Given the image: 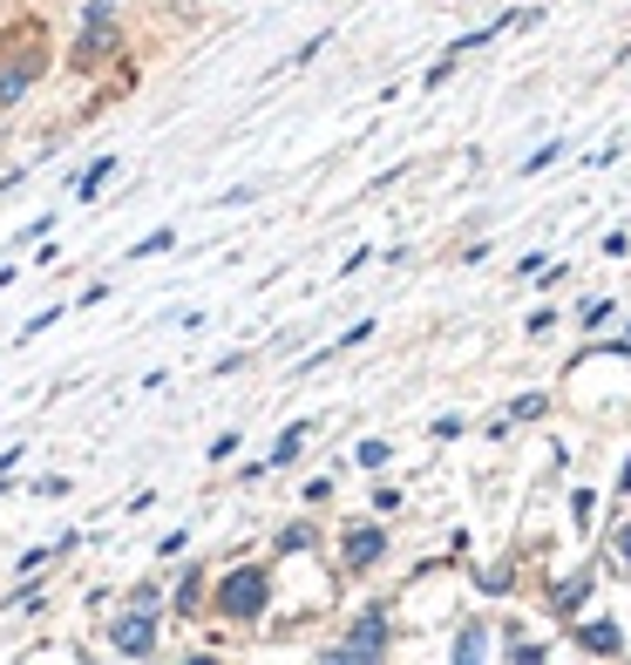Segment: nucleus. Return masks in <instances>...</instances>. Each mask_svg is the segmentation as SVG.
Segmentation results:
<instances>
[{"mask_svg": "<svg viewBox=\"0 0 631 665\" xmlns=\"http://www.w3.org/2000/svg\"><path fill=\"white\" fill-rule=\"evenodd\" d=\"M42 68H48V48H42V27L34 21H21L14 27V42H8V55H0V109H14L34 82H42Z\"/></svg>", "mask_w": 631, "mask_h": 665, "instance_id": "1", "label": "nucleus"}, {"mask_svg": "<svg viewBox=\"0 0 631 665\" xmlns=\"http://www.w3.org/2000/svg\"><path fill=\"white\" fill-rule=\"evenodd\" d=\"M211 605H218V618H231V624H258L265 605H272V570H265V564H239L231 577H218Z\"/></svg>", "mask_w": 631, "mask_h": 665, "instance_id": "2", "label": "nucleus"}, {"mask_svg": "<svg viewBox=\"0 0 631 665\" xmlns=\"http://www.w3.org/2000/svg\"><path fill=\"white\" fill-rule=\"evenodd\" d=\"M156 632H164V624H156V611H143V605H130L123 618H115V624H109V645H115V652H123V658H150L156 645H164V639H156Z\"/></svg>", "mask_w": 631, "mask_h": 665, "instance_id": "3", "label": "nucleus"}, {"mask_svg": "<svg viewBox=\"0 0 631 665\" xmlns=\"http://www.w3.org/2000/svg\"><path fill=\"white\" fill-rule=\"evenodd\" d=\"M102 48H115V8H109V0H96V8H89V27H82V42H75V68H96L102 62Z\"/></svg>", "mask_w": 631, "mask_h": 665, "instance_id": "4", "label": "nucleus"}, {"mask_svg": "<svg viewBox=\"0 0 631 665\" xmlns=\"http://www.w3.org/2000/svg\"><path fill=\"white\" fill-rule=\"evenodd\" d=\"M380 652H387V611H367L361 624H353V639H340L326 658L346 665V658H380Z\"/></svg>", "mask_w": 631, "mask_h": 665, "instance_id": "5", "label": "nucleus"}, {"mask_svg": "<svg viewBox=\"0 0 631 665\" xmlns=\"http://www.w3.org/2000/svg\"><path fill=\"white\" fill-rule=\"evenodd\" d=\"M380 557H387V530H380V523H361V530L340 536V564H346L353 577H361L367 564H380Z\"/></svg>", "mask_w": 631, "mask_h": 665, "instance_id": "6", "label": "nucleus"}, {"mask_svg": "<svg viewBox=\"0 0 631 665\" xmlns=\"http://www.w3.org/2000/svg\"><path fill=\"white\" fill-rule=\"evenodd\" d=\"M577 645H584V652H618L624 639H618L611 618H590V624H577Z\"/></svg>", "mask_w": 631, "mask_h": 665, "instance_id": "7", "label": "nucleus"}, {"mask_svg": "<svg viewBox=\"0 0 631 665\" xmlns=\"http://www.w3.org/2000/svg\"><path fill=\"white\" fill-rule=\"evenodd\" d=\"M109 177H115V156H96V164L82 170V184H75V198H96V190H102Z\"/></svg>", "mask_w": 631, "mask_h": 665, "instance_id": "8", "label": "nucleus"}, {"mask_svg": "<svg viewBox=\"0 0 631 665\" xmlns=\"http://www.w3.org/2000/svg\"><path fill=\"white\" fill-rule=\"evenodd\" d=\"M299 442H306V428H292V435H286V442H279V448H272V462H265V468H286V462H292V455H299Z\"/></svg>", "mask_w": 631, "mask_h": 665, "instance_id": "9", "label": "nucleus"}, {"mask_svg": "<svg viewBox=\"0 0 631 665\" xmlns=\"http://www.w3.org/2000/svg\"><path fill=\"white\" fill-rule=\"evenodd\" d=\"M197 577H204V570H190V577H184V584H177V611H190V605H197V598H204V584H197Z\"/></svg>", "mask_w": 631, "mask_h": 665, "instance_id": "10", "label": "nucleus"}, {"mask_svg": "<svg viewBox=\"0 0 631 665\" xmlns=\"http://www.w3.org/2000/svg\"><path fill=\"white\" fill-rule=\"evenodd\" d=\"M170 245H177V239H170V231H150V239H143V245H136L130 258H156V252H170Z\"/></svg>", "mask_w": 631, "mask_h": 665, "instance_id": "11", "label": "nucleus"}, {"mask_svg": "<svg viewBox=\"0 0 631 665\" xmlns=\"http://www.w3.org/2000/svg\"><path fill=\"white\" fill-rule=\"evenodd\" d=\"M584 591H590V577H571V584H564V591H557V611H571V605H577Z\"/></svg>", "mask_w": 631, "mask_h": 665, "instance_id": "12", "label": "nucleus"}, {"mask_svg": "<svg viewBox=\"0 0 631 665\" xmlns=\"http://www.w3.org/2000/svg\"><path fill=\"white\" fill-rule=\"evenodd\" d=\"M130 605H143V611H156V605H164V584H136V598Z\"/></svg>", "mask_w": 631, "mask_h": 665, "instance_id": "13", "label": "nucleus"}, {"mask_svg": "<svg viewBox=\"0 0 631 665\" xmlns=\"http://www.w3.org/2000/svg\"><path fill=\"white\" fill-rule=\"evenodd\" d=\"M618 551H624V564H631V523H624V530H618Z\"/></svg>", "mask_w": 631, "mask_h": 665, "instance_id": "14", "label": "nucleus"}]
</instances>
